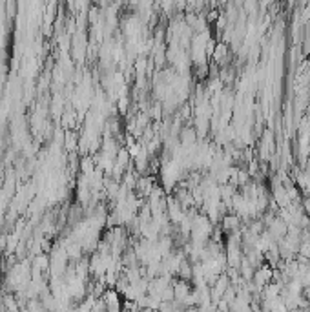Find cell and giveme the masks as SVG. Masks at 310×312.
<instances>
[{"label":"cell","instance_id":"3","mask_svg":"<svg viewBox=\"0 0 310 312\" xmlns=\"http://www.w3.org/2000/svg\"><path fill=\"white\" fill-rule=\"evenodd\" d=\"M214 60L219 64H226L228 62V46L226 44H217L216 50H214Z\"/></svg>","mask_w":310,"mask_h":312},{"label":"cell","instance_id":"5","mask_svg":"<svg viewBox=\"0 0 310 312\" xmlns=\"http://www.w3.org/2000/svg\"><path fill=\"white\" fill-rule=\"evenodd\" d=\"M2 283H4V281H2V276H0V288H2Z\"/></svg>","mask_w":310,"mask_h":312},{"label":"cell","instance_id":"4","mask_svg":"<svg viewBox=\"0 0 310 312\" xmlns=\"http://www.w3.org/2000/svg\"><path fill=\"white\" fill-rule=\"evenodd\" d=\"M303 298H305V302L310 305V286H306V288H303Z\"/></svg>","mask_w":310,"mask_h":312},{"label":"cell","instance_id":"2","mask_svg":"<svg viewBox=\"0 0 310 312\" xmlns=\"http://www.w3.org/2000/svg\"><path fill=\"white\" fill-rule=\"evenodd\" d=\"M102 302H104V307H106V312H122L120 300H119V292L114 290V288L104 290Z\"/></svg>","mask_w":310,"mask_h":312},{"label":"cell","instance_id":"1","mask_svg":"<svg viewBox=\"0 0 310 312\" xmlns=\"http://www.w3.org/2000/svg\"><path fill=\"white\" fill-rule=\"evenodd\" d=\"M221 228L222 232H226L228 236L232 234H239V230H241V218L236 216V214H224L221 219Z\"/></svg>","mask_w":310,"mask_h":312}]
</instances>
